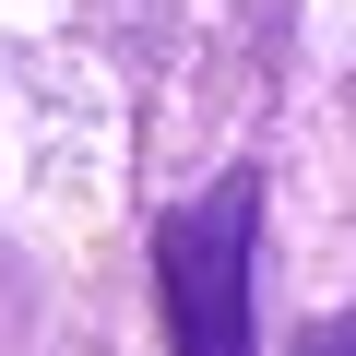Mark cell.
I'll use <instances>...</instances> for the list:
<instances>
[{
    "label": "cell",
    "instance_id": "1",
    "mask_svg": "<svg viewBox=\"0 0 356 356\" xmlns=\"http://www.w3.org/2000/svg\"><path fill=\"white\" fill-rule=\"evenodd\" d=\"M250 273H261V178L226 166L202 202L154 226V297L178 356H261L250 344Z\"/></svg>",
    "mask_w": 356,
    "mask_h": 356
},
{
    "label": "cell",
    "instance_id": "2",
    "mask_svg": "<svg viewBox=\"0 0 356 356\" xmlns=\"http://www.w3.org/2000/svg\"><path fill=\"white\" fill-rule=\"evenodd\" d=\"M297 356H356V321H309V332H297Z\"/></svg>",
    "mask_w": 356,
    "mask_h": 356
}]
</instances>
